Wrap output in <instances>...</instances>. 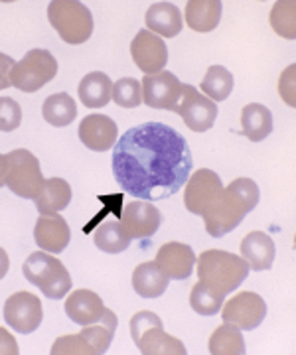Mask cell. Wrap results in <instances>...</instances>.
I'll use <instances>...</instances> for the list:
<instances>
[{"label":"cell","mask_w":296,"mask_h":355,"mask_svg":"<svg viewBox=\"0 0 296 355\" xmlns=\"http://www.w3.org/2000/svg\"><path fill=\"white\" fill-rule=\"evenodd\" d=\"M190 144L176 128L144 123L129 128L113 146V174L121 190L146 202L174 196L188 182Z\"/></svg>","instance_id":"1"},{"label":"cell","mask_w":296,"mask_h":355,"mask_svg":"<svg viewBox=\"0 0 296 355\" xmlns=\"http://www.w3.org/2000/svg\"><path fill=\"white\" fill-rule=\"evenodd\" d=\"M261 191L259 186L249 178H237L227 188H223L218 203L204 216V227L214 237L219 239L233 229L241 225L249 211L257 207Z\"/></svg>","instance_id":"2"},{"label":"cell","mask_w":296,"mask_h":355,"mask_svg":"<svg viewBox=\"0 0 296 355\" xmlns=\"http://www.w3.org/2000/svg\"><path fill=\"white\" fill-rule=\"evenodd\" d=\"M195 272L200 277V282H204L207 288H211L221 296H227L233 291H237L241 282L247 279L249 265L237 254L209 249L200 254Z\"/></svg>","instance_id":"3"},{"label":"cell","mask_w":296,"mask_h":355,"mask_svg":"<svg viewBox=\"0 0 296 355\" xmlns=\"http://www.w3.org/2000/svg\"><path fill=\"white\" fill-rule=\"evenodd\" d=\"M130 336L142 355H186V345L164 331L158 314L142 310L130 318Z\"/></svg>","instance_id":"4"},{"label":"cell","mask_w":296,"mask_h":355,"mask_svg":"<svg viewBox=\"0 0 296 355\" xmlns=\"http://www.w3.org/2000/svg\"><path fill=\"white\" fill-rule=\"evenodd\" d=\"M22 272L28 282L38 286L48 298L60 300L71 288V277L60 259L50 257L44 251H36L22 265Z\"/></svg>","instance_id":"5"},{"label":"cell","mask_w":296,"mask_h":355,"mask_svg":"<svg viewBox=\"0 0 296 355\" xmlns=\"http://www.w3.org/2000/svg\"><path fill=\"white\" fill-rule=\"evenodd\" d=\"M48 20L65 44L79 46L93 34L89 8L76 0H53L48 6Z\"/></svg>","instance_id":"6"},{"label":"cell","mask_w":296,"mask_h":355,"mask_svg":"<svg viewBox=\"0 0 296 355\" xmlns=\"http://www.w3.org/2000/svg\"><path fill=\"white\" fill-rule=\"evenodd\" d=\"M46 180L42 176L38 158L26 148H16L6 154V186L12 193L24 200H36L44 190Z\"/></svg>","instance_id":"7"},{"label":"cell","mask_w":296,"mask_h":355,"mask_svg":"<svg viewBox=\"0 0 296 355\" xmlns=\"http://www.w3.org/2000/svg\"><path fill=\"white\" fill-rule=\"evenodd\" d=\"M58 73V62L48 50H30L26 55L14 65L12 87L24 93L40 91L46 83H50Z\"/></svg>","instance_id":"8"},{"label":"cell","mask_w":296,"mask_h":355,"mask_svg":"<svg viewBox=\"0 0 296 355\" xmlns=\"http://www.w3.org/2000/svg\"><path fill=\"white\" fill-rule=\"evenodd\" d=\"M142 103L153 109H164L170 113L178 111L184 95V83L170 71H158L155 76L142 77Z\"/></svg>","instance_id":"9"},{"label":"cell","mask_w":296,"mask_h":355,"mask_svg":"<svg viewBox=\"0 0 296 355\" xmlns=\"http://www.w3.org/2000/svg\"><path fill=\"white\" fill-rule=\"evenodd\" d=\"M221 191H223L221 178L214 170L202 168V170L193 172L188 186H186L184 205L193 216L204 217L218 203Z\"/></svg>","instance_id":"10"},{"label":"cell","mask_w":296,"mask_h":355,"mask_svg":"<svg viewBox=\"0 0 296 355\" xmlns=\"http://www.w3.org/2000/svg\"><path fill=\"white\" fill-rule=\"evenodd\" d=\"M223 322H229L239 330H255L267 316V304L255 292H237L227 302H223Z\"/></svg>","instance_id":"11"},{"label":"cell","mask_w":296,"mask_h":355,"mask_svg":"<svg viewBox=\"0 0 296 355\" xmlns=\"http://www.w3.org/2000/svg\"><path fill=\"white\" fill-rule=\"evenodd\" d=\"M44 318L42 302L36 294L18 291L4 304V322L18 334H32L38 330Z\"/></svg>","instance_id":"12"},{"label":"cell","mask_w":296,"mask_h":355,"mask_svg":"<svg viewBox=\"0 0 296 355\" xmlns=\"http://www.w3.org/2000/svg\"><path fill=\"white\" fill-rule=\"evenodd\" d=\"M176 114H180L190 130L206 132L214 127V123L218 119V105L211 99H207L206 95H202L195 87L186 85Z\"/></svg>","instance_id":"13"},{"label":"cell","mask_w":296,"mask_h":355,"mask_svg":"<svg viewBox=\"0 0 296 355\" xmlns=\"http://www.w3.org/2000/svg\"><path fill=\"white\" fill-rule=\"evenodd\" d=\"M119 223L129 239H148L160 227L162 216L153 203L142 200V202L127 203L121 211Z\"/></svg>","instance_id":"14"},{"label":"cell","mask_w":296,"mask_h":355,"mask_svg":"<svg viewBox=\"0 0 296 355\" xmlns=\"http://www.w3.org/2000/svg\"><path fill=\"white\" fill-rule=\"evenodd\" d=\"M130 55L137 67L146 76H155L158 71H164L168 62V48L164 40L148 30H141L132 44H130Z\"/></svg>","instance_id":"15"},{"label":"cell","mask_w":296,"mask_h":355,"mask_svg":"<svg viewBox=\"0 0 296 355\" xmlns=\"http://www.w3.org/2000/svg\"><path fill=\"white\" fill-rule=\"evenodd\" d=\"M119 128L116 123L107 114H87L79 123V140L83 146L95 153H107L115 146Z\"/></svg>","instance_id":"16"},{"label":"cell","mask_w":296,"mask_h":355,"mask_svg":"<svg viewBox=\"0 0 296 355\" xmlns=\"http://www.w3.org/2000/svg\"><path fill=\"white\" fill-rule=\"evenodd\" d=\"M156 263L166 272L168 279L184 280L193 272L195 265V254L192 247L186 243L170 241L164 243L158 253H156Z\"/></svg>","instance_id":"17"},{"label":"cell","mask_w":296,"mask_h":355,"mask_svg":"<svg viewBox=\"0 0 296 355\" xmlns=\"http://www.w3.org/2000/svg\"><path fill=\"white\" fill-rule=\"evenodd\" d=\"M34 239L38 243L40 249L46 253L60 254L69 245L71 231L64 217L60 214H50V216H40L34 227Z\"/></svg>","instance_id":"18"},{"label":"cell","mask_w":296,"mask_h":355,"mask_svg":"<svg viewBox=\"0 0 296 355\" xmlns=\"http://www.w3.org/2000/svg\"><path fill=\"white\" fill-rule=\"evenodd\" d=\"M105 310L107 308H105L101 296L93 291H85V288L71 292L69 298L65 300V314L79 326L97 324L103 318Z\"/></svg>","instance_id":"19"},{"label":"cell","mask_w":296,"mask_h":355,"mask_svg":"<svg viewBox=\"0 0 296 355\" xmlns=\"http://www.w3.org/2000/svg\"><path fill=\"white\" fill-rule=\"evenodd\" d=\"M275 253V241L263 231H253L241 241V257L253 270H269Z\"/></svg>","instance_id":"20"},{"label":"cell","mask_w":296,"mask_h":355,"mask_svg":"<svg viewBox=\"0 0 296 355\" xmlns=\"http://www.w3.org/2000/svg\"><path fill=\"white\" fill-rule=\"evenodd\" d=\"M146 26L148 32L156 34L158 38H174L182 32V14L178 6L170 2H156L146 10Z\"/></svg>","instance_id":"21"},{"label":"cell","mask_w":296,"mask_h":355,"mask_svg":"<svg viewBox=\"0 0 296 355\" xmlns=\"http://www.w3.org/2000/svg\"><path fill=\"white\" fill-rule=\"evenodd\" d=\"M168 282H170V279L166 277V272L158 266L156 261L142 263L132 272V288L142 298L162 296L166 292Z\"/></svg>","instance_id":"22"},{"label":"cell","mask_w":296,"mask_h":355,"mask_svg":"<svg viewBox=\"0 0 296 355\" xmlns=\"http://www.w3.org/2000/svg\"><path fill=\"white\" fill-rule=\"evenodd\" d=\"M221 20V2L219 0H190L186 4V24L190 30L206 34L216 30Z\"/></svg>","instance_id":"23"},{"label":"cell","mask_w":296,"mask_h":355,"mask_svg":"<svg viewBox=\"0 0 296 355\" xmlns=\"http://www.w3.org/2000/svg\"><path fill=\"white\" fill-rule=\"evenodd\" d=\"M111 89H113V83L105 73L101 71L87 73L78 85L79 101L87 109H101L111 101Z\"/></svg>","instance_id":"24"},{"label":"cell","mask_w":296,"mask_h":355,"mask_svg":"<svg viewBox=\"0 0 296 355\" xmlns=\"http://www.w3.org/2000/svg\"><path fill=\"white\" fill-rule=\"evenodd\" d=\"M71 202V186L64 178H50L44 184V190L36 198V207L42 216L60 214Z\"/></svg>","instance_id":"25"},{"label":"cell","mask_w":296,"mask_h":355,"mask_svg":"<svg viewBox=\"0 0 296 355\" xmlns=\"http://www.w3.org/2000/svg\"><path fill=\"white\" fill-rule=\"evenodd\" d=\"M241 132L253 142H261L272 132V114L259 103H251L241 111Z\"/></svg>","instance_id":"26"},{"label":"cell","mask_w":296,"mask_h":355,"mask_svg":"<svg viewBox=\"0 0 296 355\" xmlns=\"http://www.w3.org/2000/svg\"><path fill=\"white\" fill-rule=\"evenodd\" d=\"M115 330H116V314L107 308L103 318H101L97 324H89V326H85L83 330L79 331V336H81L85 342L89 343L91 347H93L95 355H101L111 347V342H113V338H115Z\"/></svg>","instance_id":"27"},{"label":"cell","mask_w":296,"mask_h":355,"mask_svg":"<svg viewBox=\"0 0 296 355\" xmlns=\"http://www.w3.org/2000/svg\"><path fill=\"white\" fill-rule=\"evenodd\" d=\"M42 114H44L46 123H50L52 127H67L78 116V105L67 93H55L44 101Z\"/></svg>","instance_id":"28"},{"label":"cell","mask_w":296,"mask_h":355,"mask_svg":"<svg viewBox=\"0 0 296 355\" xmlns=\"http://www.w3.org/2000/svg\"><path fill=\"white\" fill-rule=\"evenodd\" d=\"M209 354L211 355H243L245 340L241 330L229 322H223L209 338Z\"/></svg>","instance_id":"29"},{"label":"cell","mask_w":296,"mask_h":355,"mask_svg":"<svg viewBox=\"0 0 296 355\" xmlns=\"http://www.w3.org/2000/svg\"><path fill=\"white\" fill-rule=\"evenodd\" d=\"M202 91L211 101H225L233 91V76L223 65H211L202 81Z\"/></svg>","instance_id":"30"},{"label":"cell","mask_w":296,"mask_h":355,"mask_svg":"<svg viewBox=\"0 0 296 355\" xmlns=\"http://www.w3.org/2000/svg\"><path fill=\"white\" fill-rule=\"evenodd\" d=\"M93 241H95L97 249H101L103 253L109 254L123 253L125 249H129L130 245V239L123 233L119 221H107V223H103L101 227L95 231Z\"/></svg>","instance_id":"31"},{"label":"cell","mask_w":296,"mask_h":355,"mask_svg":"<svg viewBox=\"0 0 296 355\" xmlns=\"http://www.w3.org/2000/svg\"><path fill=\"white\" fill-rule=\"evenodd\" d=\"M296 4L293 0H281V2H275L272 10H270L269 22L272 26V30L286 40L296 38Z\"/></svg>","instance_id":"32"},{"label":"cell","mask_w":296,"mask_h":355,"mask_svg":"<svg viewBox=\"0 0 296 355\" xmlns=\"http://www.w3.org/2000/svg\"><path fill=\"white\" fill-rule=\"evenodd\" d=\"M225 302V296H221L211 288H207L204 282L193 284L190 292V306L193 312H198L200 316H214L221 310V306Z\"/></svg>","instance_id":"33"},{"label":"cell","mask_w":296,"mask_h":355,"mask_svg":"<svg viewBox=\"0 0 296 355\" xmlns=\"http://www.w3.org/2000/svg\"><path fill=\"white\" fill-rule=\"evenodd\" d=\"M111 99L123 109H134L142 103V85L134 77H123L113 83Z\"/></svg>","instance_id":"34"},{"label":"cell","mask_w":296,"mask_h":355,"mask_svg":"<svg viewBox=\"0 0 296 355\" xmlns=\"http://www.w3.org/2000/svg\"><path fill=\"white\" fill-rule=\"evenodd\" d=\"M52 355H95L93 347L79 334L58 338L52 345Z\"/></svg>","instance_id":"35"},{"label":"cell","mask_w":296,"mask_h":355,"mask_svg":"<svg viewBox=\"0 0 296 355\" xmlns=\"http://www.w3.org/2000/svg\"><path fill=\"white\" fill-rule=\"evenodd\" d=\"M22 123V109L12 97H0V130L10 132Z\"/></svg>","instance_id":"36"},{"label":"cell","mask_w":296,"mask_h":355,"mask_svg":"<svg viewBox=\"0 0 296 355\" xmlns=\"http://www.w3.org/2000/svg\"><path fill=\"white\" fill-rule=\"evenodd\" d=\"M295 73H296V65H288L281 73V79H279V95L286 105L295 107L296 105V95H295Z\"/></svg>","instance_id":"37"},{"label":"cell","mask_w":296,"mask_h":355,"mask_svg":"<svg viewBox=\"0 0 296 355\" xmlns=\"http://www.w3.org/2000/svg\"><path fill=\"white\" fill-rule=\"evenodd\" d=\"M16 62H14L10 55L6 53H0V89H8L12 87V69Z\"/></svg>","instance_id":"38"},{"label":"cell","mask_w":296,"mask_h":355,"mask_svg":"<svg viewBox=\"0 0 296 355\" xmlns=\"http://www.w3.org/2000/svg\"><path fill=\"white\" fill-rule=\"evenodd\" d=\"M18 343L16 338L10 336V331L0 328V355H18Z\"/></svg>","instance_id":"39"},{"label":"cell","mask_w":296,"mask_h":355,"mask_svg":"<svg viewBox=\"0 0 296 355\" xmlns=\"http://www.w3.org/2000/svg\"><path fill=\"white\" fill-rule=\"evenodd\" d=\"M8 268H10V259H8V253L0 247V280L6 277Z\"/></svg>","instance_id":"40"},{"label":"cell","mask_w":296,"mask_h":355,"mask_svg":"<svg viewBox=\"0 0 296 355\" xmlns=\"http://www.w3.org/2000/svg\"><path fill=\"white\" fill-rule=\"evenodd\" d=\"M6 186V154H0V188Z\"/></svg>","instance_id":"41"}]
</instances>
